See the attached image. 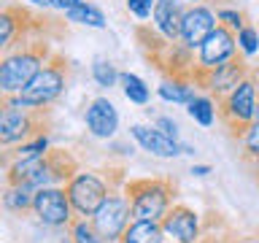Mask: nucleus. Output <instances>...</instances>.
I'll use <instances>...</instances> for the list:
<instances>
[{
    "label": "nucleus",
    "instance_id": "1",
    "mask_svg": "<svg viewBox=\"0 0 259 243\" xmlns=\"http://www.w3.org/2000/svg\"><path fill=\"white\" fill-rule=\"evenodd\" d=\"M52 57L46 40H27L16 44L11 52L0 57V95H19L30 78L44 68V62Z\"/></svg>",
    "mask_w": 259,
    "mask_h": 243
},
{
    "label": "nucleus",
    "instance_id": "2",
    "mask_svg": "<svg viewBox=\"0 0 259 243\" xmlns=\"http://www.w3.org/2000/svg\"><path fill=\"white\" fill-rule=\"evenodd\" d=\"M44 108H27L16 95H0V149H16L35 135H44Z\"/></svg>",
    "mask_w": 259,
    "mask_h": 243
},
{
    "label": "nucleus",
    "instance_id": "3",
    "mask_svg": "<svg viewBox=\"0 0 259 243\" xmlns=\"http://www.w3.org/2000/svg\"><path fill=\"white\" fill-rule=\"evenodd\" d=\"M68 78H70V62L60 54H52L44 62V68L30 78V84L16 95V100L27 108H49L68 89Z\"/></svg>",
    "mask_w": 259,
    "mask_h": 243
},
{
    "label": "nucleus",
    "instance_id": "4",
    "mask_svg": "<svg viewBox=\"0 0 259 243\" xmlns=\"http://www.w3.org/2000/svg\"><path fill=\"white\" fill-rule=\"evenodd\" d=\"M124 194L130 200L133 219L146 222H162V216L173 206V186L162 178H133L124 184Z\"/></svg>",
    "mask_w": 259,
    "mask_h": 243
},
{
    "label": "nucleus",
    "instance_id": "5",
    "mask_svg": "<svg viewBox=\"0 0 259 243\" xmlns=\"http://www.w3.org/2000/svg\"><path fill=\"white\" fill-rule=\"evenodd\" d=\"M256 105H259V84L248 73L238 87H232L230 92L222 97L219 113H222L224 125L230 127L235 135H240L243 127H248L251 122L256 119Z\"/></svg>",
    "mask_w": 259,
    "mask_h": 243
},
{
    "label": "nucleus",
    "instance_id": "6",
    "mask_svg": "<svg viewBox=\"0 0 259 243\" xmlns=\"http://www.w3.org/2000/svg\"><path fill=\"white\" fill-rule=\"evenodd\" d=\"M111 186L103 176H97L95 170H76L73 178L65 184V194H68L73 214L76 216H92L100 202L108 197Z\"/></svg>",
    "mask_w": 259,
    "mask_h": 243
},
{
    "label": "nucleus",
    "instance_id": "7",
    "mask_svg": "<svg viewBox=\"0 0 259 243\" xmlns=\"http://www.w3.org/2000/svg\"><path fill=\"white\" fill-rule=\"evenodd\" d=\"M89 222L95 224L97 235L103 243H119L121 232L127 230V224L133 222V211H130V200L124 192H108V197L100 202V208L89 216Z\"/></svg>",
    "mask_w": 259,
    "mask_h": 243
},
{
    "label": "nucleus",
    "instance_id": "8",
    "mask_svg": "<svg viewBox=\"0 0 259 243\" xmlns=\"http://www.w3.org/2000/svg\"><path fill=\"white\" fill-rule=\"evenodd\" d=\"M32 214L46 227H68L76 216L68 194H65V186H40V189H35Z\"/></svg>",
    "mask_w": 259,
    "mask_h": 243
},
{
    "label": "nucleus",
    "instance_id": "9",
    "mask_svg": "<svg viewBox=\"0 0 259 243\" xmlns=\"http://www.w3.org/2000/svg\"><path fill=\"white\" fill-rule=\"evenodd\" d=\"M238 54V40L235 32L227 30L224 24H216L208 32V38L197 46V68L194 73H205V70H216L219 65H224L227 60Z\"/></svg>",
    "mask_w": 259,
    "mask_h": 243
},
{
    "label": "nucleus",
    "instance_id": "10",
    "mask_svg": "<svg viewBox=\"0 0 259 243\" xmlns=\"http://www.w3.org/2000/svg\"><path fill=\"white\" fill-rule=\"evenodd\" d=\"M40 30V19L32 16L27 8L6 6L0 8V54L11 52L16 44H22L24 35Z\"/></svg>",
    "mask_w": 259,
    "mask_h": 243
},
{
    "label": "nucleus",
    "instance_id": "11",
    "mask_svg": "<svg viewBox=\"0 0 259 243\" xmlns=\"http://www.w3.org/2000/svg\"><path fill=\"white\" fill-rule=\"evenodd\" d=\"M246 76H248V62H246V57H238V54H235L232 60H227L224 65H219L216 70L192 73V81H197L200 87H205L208 92H213L216 97H224L232 87H238Z\"/></svg>",
    "mask_w": 259,
    "mask_h": 243
},
{
    "label": "nucleus",
    "instance_id": "12",
    "mask_svg": "<svg viewBox=\"0 0 259 243\" xmlns=\"http://www.w3.org/2000/svg\"><path fill=\"white\" fill-rule=\"evenodd\" d=\"M162 232L167 243H197L200 240V216L189 206H170L162 216Z\"/></svg>",
    "mask_w": 259,
    "mask_h": 243
},
{
    "label": "nucleus",
    "instance_id": "13",
    "mask_svg": "<svg viewBox=\"0 0 259 243\" xmlns=\"http://www.w3.org/2000/svg\"><path fill=\"white\" fill-rule=\"evenodd\" d=\"M216 24H219V19L208 6H200V3L189 6L184 11V19H181V44L186 49H197Z\"/></svg>",
    "mask_w": 259,
    "mask_h": 243
},
{
    "label": "nucleus",
    "instance_id": "14",
    "mask_svg": "<svg viewBox=\"0 0 259 243\" xmlns=\"http://www.w3.org/2000/svg\"><path fill=\"white\" fill-rule=\"evenodd\" d=\"M130 135L135 138V143L141 146L143 151L154 154V157H178V154H192V146H181L173 138H167L165 133H159L157 127H146V125H133L130 127Z\"/></svg>",
    "mask_w": 259,
    "mask_h": 243
},
{
    "label": "nucleus",
    "instance_id": "15",
    "mask_svg": "<svg viewBox=\"0 0 259 243\" xmlns=\"http://www.w3.org/2000/svg\"><path fill=\"white\" fill-rule=\"evenodd\" d=\"M84 122H87L89 133L95 138H103V141L113 138L119 130V113H116V108H113V103L108 97H95L84 111Z\"/></svg>",
    "mask_w": 259,
    "mask_h": 243
},
{
    "label": "nucleus",
    "instance_id": "16",
    "mask_svg": "<svg viewBox=\"0 0 259 243\" xmlns=\"http://www.w3.org/2000/svg\"><path fill=\"white\" fill-rule=\"evenodd\" d=\"M184 3L181 0H159L157 8H154L151 19L154 27L165 40H181V19H184Z\"/></svg>",
    "mask_w": 259,
    "mask_h": 243
},
{
    "label": "nucleus",
    "instance_id": "17",
    "mask_svg": "<svg viewBox=\"0 0 259 243\" xmlns=\"http://www.w3.org/2000/svg\"><path fill=\"white\" fill-rule=\"evenodd\" d=\"M119 243H165V232H162L159 222H146V219H133L127 230L121 232Z\"/></svg>",
    "mask_w": 259,
    "mask_h": 243
},
{
    "label": "nucleus",
    "instance_id": "18",
    "mask_svg": "<svg viewBox=\"0 0 259 243\" xmlns=\"http://www.w3.org/2000/svg\"><path fill=\"white\" fill-rule=\"evenodd\" d=\"M159 97L167 103H189L194 97V89H192V78H184V76H173V78H165L159 84Z\"/></svg>",
    "mask_w": 259,
    "mask_h": 243
},
{
    "label": "nucleus",
    "instance_id": "19",
    "mask_svg": "<svg viewBox=\"0 0 259 243\" xmlns=\"http://www.w3.org/2000/svg\"><path fill=\"white\" fill-rule=\"evenodd\" d=\"M32 197H35L32 186L8 184V189L3 192V208L11 214H27V211H32Z\"/></svg>",
    "mask_w": 259,
    "mask_h": 243
},
{
    "label": "nucleus",
    "instance_id": "20",
    "mask_svg": "<svg viewBox=\"0 0 259 243\" xmlns=\"http://www.w3.org/2000/svg\"><path fill=\"white\" fill-rule=\"evenodd\" d=\"M119 84H121V92H124V97L130 103H135V105L149 103L151 92L141 76H135V73H119Z\"/></svg>",
    "mask_w": 259,
    "mask_h": 243
},
{
    "label": "nucleus",
    "instance_id": "21",
    "mask_svg": "<svg viewBox=\"0 0 259 243\" xmlns=\"http://www.w3.org/2000/svg\"><path fill=\"white\" fill-rule=\"evenodd\" d=\"M65 16H68V22H73V24H87V27H97V30L105 27V14L97 6H89V3H81L76 8H70V11H65Z\"/></svg>",
    "mask_w": 259,
    "mask_h": 243
},
{
    "label": "nucleus",
    "instance_id": "22",
    "mask_svg": "<svg viewBox=\"0 0 259 243\" xmlns=\"http://www.w3.org/2000/svg\"><path fill=\"white\" fill-rule=\"evenodd\" d=\"M186 105H189V108H186V111H189V116L197 122L200 127H210V125H213V119H216V105H213V100H210V97H205V95L197 97V95H194Z\"/></svg>",
    "mask_w": 259,
    "mask_h": 243
},
{
    "label": "nucleus",
    "instance_id": "23",
    "mask_svg": "<svg viewBox=\"0 0 259 243\" xmlns=\"http://www.w3.org/2000/svg\"><path fill=\"white\" fill-rule=\"evenodd\" d=\"M68 238H70V243H103V238L95 230V224L89 222V216L73 219L68 224Z\"/></svg>",
    "mask_w": 259,
    "mask_h": 243
},
{
    "label": "nucleus",
    "instance_id": "24",
    "mask_svg": "<svg viewBox=\"0 0 259 243\" xmlns=\"http://www.w3.org/2000/svg\"><path fill=\"white\" fill-rule=\"evenodd\" d=\"M49 151V138H46V133L44 135H35V138H30V141H24V143H19L16 149L11 151V162H16V159H30V157H40V154H46ZM8 162V165H11Z\"/></svg>",
    "mask_w": 259,
    "mask_h": 243
},
{
    "label": "nucleus",
    "instance_id": "25",
    "mask_svg": "<svg viewBox=\"0 0 259 243\" xmlns=\"http://www.w3.org/2000/svg\"><path fill=\"white\" fill-rule=\"evenodd\" d=\"M92 78L97 81L100 87H113L119 81V70L113 68L111 60H103V57H97V60L92 62Z\"/></svg>",
    "mask_w": 259,
    "mask_h": 243
},
{
    "label": "nucleus",
    "instance_id": "26",
    "mask_svg": "<svg viewBox=\"0 0 259 243\" xmlns=\"http://www.w3.org/2000/svg\"><path fill=\"white\" fill-rule=\"evenodd\" d=\"M240 138V146H243V154L248 159H259V119H254L248 127H243V133L238 135Z\"/></svg>",
    "mask_w": 259,
    "mask_h": 243
},
{
    "label": "nucleus",
    "instance_id": "27",
    "mask_svg": "<svg viewBox=\"0 0 259 243\" xmlns=\"http://www.w3.org/2000/svg\"><path fill=\"white\" fill-rule=\"evenodd\" d=\"M238 49L243 52V57H254L259 52V32L254 27H248V24H243L238 30Z\"/></svg>",
    "mask_w": 259,
    "mask_h": 243
},
{
    "label": "nucleus",
    "instance_id": "28",
    "mask_svg": "<svg viewBox=\"0 0 259 243\" xmlns=\"http://www.w3.org/2000/svg\"><path fill=\"white\" fill-rule=\"evenodd\" d=\"M216 19H219V24H224V27L232 30V32H238L243 24H246V16L240 11H235V8H219Z\"/></svg>",
    "mask_w": 259,
    "mask_h": 243
},
{
    "label": "nucleus",
    "instance_id": "29",
    "mask_svg": "<svg viewBox=\"0 0 259 243\" xmlns=\"http://www.w3.org/2000/svg\"><path fill=\"white\" fill-rule=\"evenodd\" d=\"M159 0H127V11L138 16V19H149L154 14V8H157Z\"/></svg>",
    "mask_w": 259,
    "mask_h": 243
},
{
    "label": "nucleus",
    "instance_id": "30",
    "mask_svg": "<svg viewBox=\"0 0 259 243\" xmlns=\"http://www.w3.org/2000/svg\"><path fill=\"white\" fill-rule=\"evenodd\" d=\"M154 127H157L159 133H165L167 138H173V141H178V125H176L173 119H167V116H159V119H157V125H154Z\"/></svg>",
    "mask_w": 259,
    "mask_h": 243
},
{
    "label": "nucleus",
    "instance_id": "31",
    "mask_svg": "<svg viewBox=\"0 0 259 243\" xmlns=\"http://www.w3.org/2000/svg\"><path fill=\"white\" fill-rule=\"evenodd\" d=\"M81 3H84V0H52V6L60 8V11H70V8H76Z\"/></svg>",
    "mask_w": 259,
    "mask_h": 243
},
{
    "label": "nucleus",
    "instance_id": "32",
    "mask_svg": "<svg viewBox=\"0 0 259 243\" xmlns=\"http://www.w3.org/2000/svg\"><path fill=\"white\" fill-rule=\"evenodd\" d=\"M189 173H192V176H208V173H210V165H194Z\"/></svg>",
    "mask_w": 259,
    "mask_h": 243
},
{
    "label": "nucleus",
    "instance_id": "33",
    "mask_svg": "<svg viewBox=\"0 0 259 243\" xmlns=\"http://www.w3.org/2000/svg\"><path fill=\"white\" fill-rule=\"evenodd\" d=\"M32 6H40V8H52V0H27Z\"/></svg>",
    "mask_w": 259,
    "mask_h": 243
},
{
    "label": "nucleus",
    "instance_id": "34",
    "mask_svg": "<svg viewBox=\"0 0 259 243\" xmlns=\"http://www.w3.org/2000/svg\"><path fill=\"white\" fill-rule=\"evenodd\" d=\"M181 3H189V6H197V0H181Z\"/></svg>",
    "mask_w": 259,
    "mask_h": 243
}]
</instances>
